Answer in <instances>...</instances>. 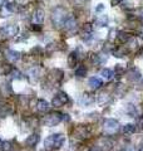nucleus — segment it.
Instances as JSON below:
<instances>
[{
    "label": "nucleus",
    "mask_w": 143,
    "mask_h": 151,
    "mask_svg": "<svg viewBox=\"0 0 143 151\" xmlns=\"http://www.w3.org/2000/svg\"><path fill=\"white\" fill-rule=\"evenodd\" d=\"M64 141H65L64 135H62V133H54V135H50L45 138L44 146L48 150H57L62 147Z\"/></svg>",
    "instance_id": "nucleus-1"
},
{
    "label": "nucleus",
    "mask_w": 143,
    "mask_h": 151,
    "mask_svg": "<svg viewBox=\"0 0 143 151\" xmlns=\"http://www.w3.org/2000/svg\"><path fill=\"white\" fill-rule=\"evenodd\" d=\"M63 120V113L60 112H50L49 115L45 116V125L49 127H54L58 123H60V121Z\"/></svg>",
    "instance_id": "nucleus-2"
},
{
    "label": "nucleus",
    "mask_w": 143,
    "mask_h": 151,
    "mask_svg": "<svg viewBox=\"0 0 143 151\" xmlns=\"http://www.w3.org/2000/svg\"><path fill=\"white\" fill-rule=\"evenodd\" d=\"M65 18H67V14H65V11L63 10L62 8H58L57 10L53 11L52 20H53V23L55 24V27H62V25H64Z\"/></svg>",
    "instance_id": "nucleus-3"
},
{
    "label": "nucleus",
    "mask_w": 143,
    "mask_h": 151,
    "mask_svg": "<svg viewBox=\"0 0 143 151\" xmlns=\"http://www.w3.org/2000/svg\"><path fill=\"white\" fill-rule=\"evenodd\" d=\"M68 95L65 93V92H59V93H57L54 96V98L52 101V104L54 107H62L64 106V104L68 102Z\"/></svg>",
    "instance_id": "nucleus-4"
},
{
    "label": "nucleus",
    "mask_w": 143,
    "mask_h": 151,
    "mask_svg": "<svg viewBox=\"0 0 143 151\" xmlns=\"http://www.w3.org/2000/svg\"><path fill=\"white\" fill-rule=\"evenodd\" d=\"M119 128V123L118 121L113 120V119H108L104 121V130L107 133H116Z\"/></svg>",
    "instance_id": "nucleus-5"
},
{
    "label": "nucleus",
    "mask_w": 143,
    "mask_h": 151,
    "mask_svg": "<svg viewBox=\"0 0 143 151\" xmlns=\"http://www.w3.org/2000/svg\"><path fill=\"white\" fill-rule=\"evenodd\" d=\"M75 27H77V22H75V19H74V16H67L65 18V22H64V28L67 29L68 32H73Z\"/></svg>",
    "instance_id": "nucleus-6"
},
{
    "label": "nucleus",
    "mask_w": 143,
    "mask_h": 151,
    "mask_svg": "<svg viewBox=\"0 0 143 151\" xmlns=\"http://www.w3.org/2000/svg\"><path fill=\"white\" fill-rule=\"evenodd\" d=\"M88 83H89L90 88H93V90H98V88H100V87L103 86V81L99 77H97V76H94V77H90L89 81H88Z\"/></svg>",
    "instance_id": "nucleus-7"
},
{
    "label": "nucleus",
    "mask_w": 143,
    "mask_h": 151,
    "mask_svg": "<svg viewBox=\"0 0 143 151\" xmlns=\"http://www.w3.org/2000/svg\"><path fill=\"white\" fill-rule=\"evenodd\" d=\"M40 140V136L38 135V133H32L30 136L27 137V140H25V144H27V146H30V147H34V146L39 142Z\"/></svg>",
    "instance_id": "nucleus-8"
},
{
    "label": "nucleus",
    "mask_w": 143,
    "mask_h": 151,
    "mask_svg": "<svg viewBox=\"0 0 143 151\" xmlns=\"http://www.w3.org/2000/svg\"><path fill=\"white\" fill-rule=\"evenodd\" d=\"M94 97H93V95H89V93H84L81 99H79V103L83 104V106H89V104H92L94 102Z\"/></svg>",
    "instance_id": "nucleus-9"
},
{
    "label": "nucleus",
    "mask_w": 143,
    "mask_h": 151,
    "mask_svg": "<svg viewBox=\"0 0 143 151\" xmlns=\"http://www.w3.org/2000/svg\"><path fill=\"white\" fill-rule=\"evenodd\" d=\"M49 107H50L49 103L45 99H38L36 101V111L38 112L44 113V112H47L49 110Z\"/></svg>",
    "instance_id": "nucleus-10"
},
{
    "label": "nucleus",
    "mask_w": 143,
    "mask_h": 151,
    "mask_svg": "<svg viewBox=\"0 0 143 151\" xmlns=\"http://www.w3.org/2000/svg\"><path fill=\"white\" fill-rule=\"evenodd\" d=\"M44 20V11L41 9H36L34 11V15H33V22L35 24H41Z\"/></svg>",
    "instance_id": "nucleus-11"
},
{
    "label": "nucleus",
    "mask_w": 143,
    "mask_h": 151,
    "mask_svg": "<svg viewBox=\"0 0 143 151\" xmlns=\"http://www.w3.org/2000/svg\"><path fill=\"white\" fill-rule=\"evenodd\" d=\"M116 39L119 42V43H127V42L131 39V35L128 34L127 32H123V30H121L117 33V37H116Z\"/></svg>",
    "instance_id": "nucleus-12"
},
{
    "label": "nucleus",
    "mask_w": 143,
    "mask_h": 151,
    "mask_svg": "<svg viewBox=\"0 0 143 151\" xmlns=\"http://www.w3.org/2000/svg\"><path fill=\"white\" fill-rule=\"evenodd\" d=\"M75 135H78V138H84V137H87L88 135V130L86 126H78V127H75Z\"/></svg>",
    "instance_id": "nucleus-13"
},
{
    "label": "nucleus",
    "mask_w": 143,
    "mask_h": 151,
    "mask_svg": "<svg viewBox=\"0 0 143 151\" xmlns=\"http://www.w3.org/2000/svg\"><path fill=\"white\" fill-rule=\"evenodd\" d=\"M122 132H123L124 135H131V133L136 132V126L133 123H125L123 127H122Z\"/></svg>",
    "instance_id": "nucleus-14"
},
{
    "label": "nucleus",
    "mask_w": 143,
    "mask_h": 151,
    "mask_svg": "<svg viewBox=\"0 0 143 151\" xmlns=\"http://www.w3.org/2000/svg\"><path fill=\"white\" fill-rule=\"evenodd\" d=\"M78 62V53L77 52H72L68 56V64L69 67H75Z\"/></svg>",
    "instance_id": "nucleus-15"
},
{
    "label": "nucleus",
    "mask_w": 143,
    "mask_h": 151,
    "mask_svg": "<svg viewBox=\"0 0 143 151\" xmlns=\"http://www.w3.org/2000/svg\"><path fill=\"white\" fill-rule=\"evenodd\" d=\"M100 74H102V77L106 79V81H111L113 78V76H114V72H113L111 68H104V69H102Z\"/></svg>",
    "instance_id": "nucleus-16"
},
{
    "label": "nucleus",
    "mask_w": 143,
    "mask_h": 151,
    "mask_svg": "<svg viewBox=\"0 0 143 151\" xmlns=\"http://www.w3.org/2000/svg\"><path fill=\"white\" fill-rule=\"evenodd\" d=\"M5 34H8V37H13V35H16L19 32V28L16 27V25H10V27L5 28Z\"/></svg>",
    "instance_id": "nucleus-17"
},
{
    "label": "nucleus",
    "mask_w": 143,
    "mask_h": 151,
    "mask_svg": "<svg viewBox=\"0 0 143 151\" xmlns=\"http://www.w3.org/2000/svg\"><path fill=\"white\" fill-rule=\"evenodd\" d=\"M95 24L98 25V27H106V25L108 24V16L107 15H100L97 18V22Z\"/></svg>",
    "instance_id": "nucleus-18"
},
{
    "label": "nucleus",
    "mask_w": 143,
    "mask_h": 151,
    "mask_svg": "<svg viewBox=\"0 0 143 151\" xmlns=\"http://www.w3.org/2000/svg\"><path fill=\"white\" fill-rule=\"evenodd\" d=\"M75 76H77V77H81V78L86 77L87 76V67L86 66H79L78 68L75 69Z\"/></svg>",
    "instance_id": "nucleus-19"
},
{
    "label": "nucleus",
    "mask_w": 143,
    "mask_h": 151,
    "mask_svg": "<svg viewBox=\"0 0 143 151\" xmlns=\"http://www.w3.org/2000/svg\"><path fill=\"white\" fill-rule=\"evenodd\" d=\"M8 58L13 62H16L20 59V53L15 52V50H9V52H8Z\"/></svg>",
    "instance_id": "nucleus-20"
},
{
    "label": "nucleus",
    "mask_w": 143,
    "mask_h": 151,
    "mask_svg": "<svg viewBox=\"0 0 143 151\" xmlns=\"http://www.w3.org/2000/svg\"><path fill=\"white\" fill-rule=\"evenodd\" d=\"M125 110H127V112H128L131 116H133V117L137 115V110H136V107H134L133 104H127V107H125Z\"/></svg>",
    "instance_id": "nucleus-21"
},
{
    "label": "nucleus",
    "mask_w": 143,
    "mask_h": 151,
    "mask_svg": "<svg viewBox=\"0 0 143 151\" xmlns=\"http://www.w3.org/2000/svg\"><path fill=\"white\" fill-rule=\"evenodd\" d=\"M125 54V49H121V48H118L117 50H114V56L116 57H123Z\"/></svg>",
    "instance_id": "nucleus-22"
},
{
    "label": "nucleus",
    "mask_w": 143,
    "mask_h": 151,
    "mask_svg": "<svg viewBox=\"0 0 143 151\" xmlns=\"http://www.w3.org/2000/svg\"><path fill=\"white\" fill-rule=\"evenodd\" d=\"M103 9H104V5H103V4H98V6L95 8V11L98 13V11H102Z\"/></svg>",
    "instance_id": "nucleus-23"
},
{
    "label": "nucleus",
    "mask_w": 143,
    "mask_h": 151,
    "mask_svg": "<svg viewBox=\"0 0 143 151\" xmlns=\"http://www.w3.org/2000/svg\"><path fill=\"white\" fill-rule=\"evenodd\" d=\"M14 77L15 78H18V79H20V78H22V74H20V72H19V71H14Z\"/></svg>",
    "instance_id": "nucleus-24"
},
{
    "label": "nucleus",
    "mask_w": 143,
    "mask_h": 151,
    "mask_svg": "<svg viewBox=\"0 0 143 151\" xmlns=\"http://www.w3.org/2000/svg\"><path fill=\"white\" fill-rule=\"evenodd\" d=\"M111 1H112L113 5H117V4H119V3L122 1V0H111Z\"/></svg>",
    "instance_id": "nucleus-25"
},
{
    "label": "nucleus",
    "mask_w": 143,
    "mask_h": 151,
    "mask_svg": "<svg viewBox=\"0 0 143 151\" xmlns=\"http://www.w3.org/2000/svg\"><path fill=\"white\" fill-rule=\"evenodd\" d=\"M33 30H40V25H34V27H33Z\"/></svg>",
    "instance_id": "nucleus-26"
},
{
    "label": "nucleus",
    "mask_w": 143,
    "mask_h": 151,
    "mask_svg": "<svg viewBox=\"0 0 143 151\" xmlns=\"http://www.w3.org/2000/svg\"><path fill=\"white\" fill-rule=\"evenodd\" d=\"M4 1H5V0H0V5H1V4H3Z\"/></svg>",
    "instance_id": "nucleus-27"
},
{
    "label": "nucleus",
    "mask_w": 143,
    "mask_h": 151,
    "mask_svg": "<svg viewBox=\"0 0 143 151\" xmlns=\"http://www.w3.org/2000/svg\"><path fill=\"white\" fill-rule=\"evenodd\" d=\"M142 54H143V49H142Z\"/></svg>",
    "instance_id": "nucleus-28"
}]
</instances>
